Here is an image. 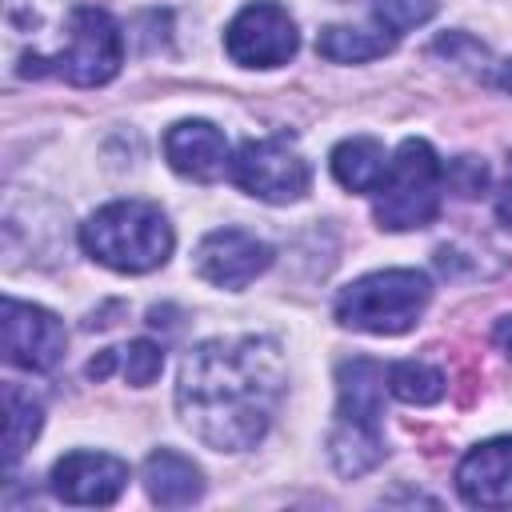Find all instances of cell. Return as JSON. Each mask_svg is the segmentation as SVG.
<instances>
[{
  "mask_svg": "<svg viewBox=\"0 0 512 512\" xmlns=\"http://www.w3.org/2000/svg\"><path fill=\"white\" fill-rule=\"evenodd\" d=\"M436 8H440V0H376L372 4L380 32H388L392 40L404 36L408 28H416V24H428L436 16Z\"/></svg>",
  "mask_w": 512,
  "mask_h": 512,
  "instance_id": "21",
  "label": "cell"
},
{
  "mask_svg": "<svg viewBox=\"0 0 512 512\" xmlns=\"http://www.w3.org/2000/svg\"><path fill=\"white\" fill-rule=\"evenodd\" d=\"M492 84H496L500 92H512V60L496 64V76H492Z\"/></svg>",
  "mask_w": 512,
  "mask_h": 512,
  "instance_id": "26",
  "label": "cell"
},
{
  "mask_svg": "<svg viewBox=\"0 0 512 512\" xmlns=\"http://www.w3.org/2000/svg\"><path fill=\"white\" fill-rule=\"evenodd\" d=\"M336 392H340L336 420L380 428V420H384V368L376 360H368V356L344 360L336 368Z\"/></svg>",
  "mask_w": 512,
  "mask_h": 512,
  "instance_id": "13",
  "label": "cell"
},
{
  "mask_svg": "<svg viewBox=\"0 0 512 512\" xmlns=\"http://www.w3.org/2000/svg\"><path fill=\"white\" fill-rule=\"evenodd\" d=\"M272 264V248L244 228H216L196 244V276L212 288H248Z\"/></svg>",
  "mask_w": 512,
  "mask_h": 512,
  "instance_id": "9",
  "label": "cell"
},
{
  "mask_svg": "<svg viewBox=\"0 0 512 512\" xmlns=\"http://www.w3.org/2000/svg\"><path fill=\"white\" fill-rule=\"evenodd\" d=\"M224 48L240 68H280L296 56L300 36H296L292 16L280 4L252 0L232 16L224 32Z\"/></svg>",
  "mask_w": 512,
  "mask_h": 512,
  "instance_id": "7",
  "label": "cell"
},
{
  "mask_svg": "<svg viewBox=\"0 0 512 512\" xmlns=\"http://www.w3.org/2000/svg\"><path fill=\"white\" fill-rule=\"evenodd\" d=\"M144 488L160 508H184L204 496V476L188 456L172 448H156L144 460Z\"/></svg>",
  "mask_w": 512,
  "mask_h": 512,
  "instance_id": "14",
  "label": "cell"
},
{
  "mask_svg": "<svg viewBox=\"0 0 512 512\" xmlns=\"http://www.w3.org/2000/svg\"><path fill=\"white\" fill-rule=\"evenodd\" d=\"M4 8H8V24L12 28L40 36L44 28L72 32V20H76L80 4H72V0H4Z\"/></svg>",
  "mask_w": 512,
  "mask_h": 512,
  "instance_id": "20",
  "label": "cell"
},
{
  "mask_svg": "<svg viewBox=\"0 0 512 512\" xmlns=\"http://www.w3.org/2000/svg\"><path fill=\"white\" fill-rule=\"evenodd\" d=\"M0 324H4V356H8V364L28 368V372H52L64 360L68 332L48 308L24 304L16 296H4Z\"/></svg>",
  "mask_w": 512,
  "mask_h": 512,
  "instance_id": "8",
  "label": "cell"
},
{
  "mask_svg": "<svg viewBox=\"0 0 512 512\" xmlns=\"http://www.w3.org/2000/svg\"><path fill=\"white\" fill-rule=\"evenodd\" d=\"M316 52L332 64H364V60H376L384 52H392V36L384 32H368V28H344V24H332L316 36Z\"/></svg>",
  "mask_w": 512,
  "mask_h": 512,
  "instance_id": "18",
  "label": "cell"
},
{
  "mask_svg": "<svg viewBox=\"0 0 512 512\" xmlns=\"http://www.w3.org/2000/svg\"><path fill=\"white\" fill-rule=\"evenodd\" d=\"M328 456H332L340 476H364L368 468H376L384 460V436H380V428L336 420V432L328 440Z\"/></svg>",
  "mask_w": 512,
  "mask_h": 512,
  "instance_id": "16",
  "label": "cell"
},
{
  "mask_svg": "<svg viewBox=\"0 0 512 512\" xmlns=\"http://www.w3.org/2000/svg\"><path fill=\"white\" fill-rule=\"evenodd\" d=\"M496 344H500V348H504V352L512 356V316L496 324Z\"/></svg>",
  "mask_w": 512,
  "mask_h": 512,
  "instance_id": "27",
  "label": "cell"
},
{
  "mask_svg": "<svg viewBox=\"0 0 512 512\" xmlns=\"http://www.w3.org/2000/svg\"><path fill=\"white\" fill-rule=\"evenodd\" d=\"M444 168L428 140H404L376 184V220L388 232L424 228L440 212Z\"/></svg>",
  "mask_w": 512,
  "mask_h": 512,
  "instance_id": "4",
  "label": "cell"
},
{
  "mask_svg": "<svg viewBox=\"0 0 512 512\" xmlns=\"http://www.w3.org/2000/svg\"><path fill=\"white\" fill-rule=\"evenodd\" d=\"M160 368H164V348L160 344L140 336V340H128L120 348V372H124V380L132 388H148L160 376Z\"/></svg>",
  "mask_w": 512,
  "mask_h": 512,
  "instance_id": "22",
  "label": "cell"
},
{
  "mask_svg": "<svg viewBox=\"0 0 512 512\" xmlns=\"http://www.w3.org/2000/svg\"><path fill=\"white\" fill-rule=\"evenodd\" d=\"M4 412H8V420H4V464L12 472L20 464V456L32 448L44 416H40V400L32 392H24L20 384H4Z\"/></svg>",
  "mask_w": 512,
  "mask_h": 512,
  "instance_id": "17",
  "label": "cell"
},
{
  "mask_svg": "<svg viewBox=\"0 0 512 512\" xmlns=\"http://www.w3.org/2000/svg\"><path fill=\"white\" fill-rule=\"evenodd\" d=\"M432 300V284L416 268H388L352 280L336 296V320L356 332L376 336H400L408 332Z\"/></svg>",
  "mask_w": 512,
  "mask_h": 512,
  "instance_id": "3",
  "label": "cell"
},
{
  "mask_svg": "<svg viewBox=\"0 0 512 512\" xmlns=\"http://www.w3.org/2000/svg\"><path fill=\"white\" fill-rule=\"evenodd\" d=\"M232 180L268 204H292L308 192L312 172L308 160L284 140V136H260V140H244L232 156Z\"/></svg>",
  "mask_w": 512,
  "mask_h": 512,
  "instance_id": "6",
  "label": "cell"
},
{
  "mask_svg": "<svg viewBox=\"0 0 512 512\" xmlns=\"http://www.w3.org/2000/svg\"><path fill=\"white\" fill-rule=\"evenodd\" d=\"M444 184L456 192V196H480L488 188V164L476 160V156H456L448 168H444Z\"/></svg>",
  "mask_w": 512,
  "mask_h": 512,
  "instance_id": "23",
  "label": "cell"
},
{
  "mask_svg": "<svg viewBox=\"0 0 512 512\" xmlns=\"http://www.w3.org/2000/svg\"><path fill=\"white\" fill-rule=\"evenodd\" d=\"M80 244L112 272H152L172 252V224L148 200H112L80 224Z\"/></svg>",
  "mask_w": 512,
  "mask_h": 512,
  "instance_id": "2",
  "label": "cell"
},
{
  "mask_svg": "<svg viewBox=\"0 0 512 512\" xmlns=\"http://www.w3.org/2000/svg\"><path fill=\"white\" fill-rule=\"evenodd\" d=\"M496 220L504 224V228H512V180L500 188V196H496Z\"/></svg>",
  "mask_w": 512,
  "mask_h": 512,
  "instance_id": "25",
  "label": "cell"
},
{
  "mask_svg": "<svg viewBox=\"0 0 512 512\" xmlns=\"http://www.w3.org/2000/svg\"><path fill=\"white\" fill-rule=\"evenodd\" d=\"M116 364H120V348H104L100 356H92V360H88V376H92V380H104Z\"/></svg>",
  "mask_w": 512,
  "mask_h": 512,
  "instance_id": "24",
  "label": "cell"
},
{
  "mask_svg": "<svg viewBox=\"0 0 512 512\" xmlns=\"http://www.w3.org/2000/svg\"><path fill=\"white\" fill-rule=\"evenodd\" d=\"M388 388L404 404H436L444 396V372L424 360H400L388 368Z\"/></svg>",
  "mask_w": 512,
  "mask_h": 512,
  "instance_id": "19",
  "label": "cell"
},
{
  "mask_svg": "<svg viewBox=\"0 0 512 512\" xmlns=\"http://www.w3.org/2000/svg\"><path fill=\"white\" fill-rule=\"evenodd\" d=\"M456 488L472 508H512V436L476 444L456 468Z\"/></svg>",
  "mask_w": 512,
  "mask_h": 512,
  "instance_id": "11",
  "label": "cell"
},
{
  "mask_svg": "<svg viewBox=\"0 0 512 512\" xmlns=\"http://www.w3.org/2000/svg\"><path fill=\"white\" fill-rule=\"evenodd\" d=\"M284 356L264 336H216L196 344L176 380L180 420L216 452L252 448L280 404Z\"/></svg>",
  "mask_w": 512,
  "mask_h": 512,
  "instance_id": "1",
  "label": "cell"
},
{
  "mask_svg": "<svg viewBox=\"0 0 512 512\" xmlns=\"http://www.w3.org/2000/svg\"><path fill=\"white\" fill-rule=\"evenodd\" d=\"M120 64H124V36H120L116 20L104 8L80 4L72 32H68L64 48L52 56L48 72L64 76L76 88H96V84H108L120 72Z\"/></svg>",
  "mask_w": 512,
  "mask_h": 512,
  "instance_id": "5",
  "label": "cell"
},
{
  "mask_svg": "<svg viewBox=\"0 0 512 512\" xmlns=\"http://www.w3.org/2000/svg\"><path fill=\"white\" fill-rule=\"evenodd\" d=\"M128 484V464L108 452H68L52 464V492L64 504H112Z\"/></svg>",
  "mask_w": 512,
  "mask_h": 512,
  "instance_id": "10",
  "label": "cell"
},
{
  "mask_svg": "<svg viewBox=\"0 0 512 512\" xmlns=\"http://www.w3.org/2000/svg\"><path fill=\"white\" fill-rule=\"evenodd\" d=\"M164 156L168 164L188 176V180H220L228 168H232V156H228V140L216 124L208 120H180L164 132Z\"/></svg>",
  "mask_w": 512,
  "mask_h": 512,
  "instance_id": "12",
  "label": "cell"
},
{
  "mask_svg": "<svg viewBox=\"0 0 512 512\" xmlns=\"http://www.w3.org/2000/svg\"><path fill=\"white\" fill-rule=\"evenodd\" d=\"M384 168H388L384 144L372 136H352V140H340L332 148V176L348 192H376Z\"/></svg>",
  "mask_w": 512,
  "mask_h": 512,
  "instance_id": "15",
  "label": "cell"
}]
</instances>
